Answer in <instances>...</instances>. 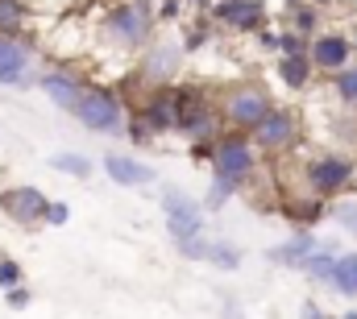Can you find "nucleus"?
<instances>
[{
	"instance_id": "nucleus-13",
	"label": "nucleus",
	"mask_w": 357,
	"mask_h": 319,
	"mask_svg": "<svg viewBox=\"0 0 357 319\" xmlns=\"http://www.w3.org/2000/svg\"><path fill=\"white\" fill-rule=\"evenodd\" d=\"M307 59H312L316 75H337L341 67L354 63V42L341 29H316L312 33V46H307Z\"/></svg>"
},
{
	"instance_id": "nucleus-36",
	"label": "nucleus",
	"mask_w": 357,
	"mask_h": 319,
	"mask_svg": "<svg viewBox=\"0 0 357 319\" xmlns=\"http://www.w3.org/2000/svg\"><path fill=\"white\" fill-rule=\"evenodd\" d=\"M220 307H225V311H220V319H245V311H241V303H237L233 295H229V299H225Z\"/></svg>"
},
{
	"instance_id": "nucleus-7",
	"label": "nucleus",
	"mask_w": 357,
	"mask_h": 319,
	"mask_svg": "<svg viewBox=\"0 0 357 319\" xmlns=\"http://www.w3.org/2000/svg\"><path fill=\"white\" fill-rule=\"evenodd\" d=\"M250 141H254V150H258V154H270V158L291 154V150L299 146V112H295V108L274 104L266 116H262V125H254V129H250Z\"/></svg>"
},
{
	"instance_id": "nucleus-3",
	"label": "nucleus",
	"mask_w": 357,
	"mask_h": 319,
	"mask_svg": "<svg viewBox=\"0 0 357 319\" xmlns=\"http://www.w3.org/2000/svg\"><path fill=\"white\" fill-rule=\"evenodd\" d=\"M270 108H274V95L266 91V83H258V79L237 83V87H229V91L216 100L220 125L233 129V133H250L254 125H262V116H266Z\"/></svg>"
},
{
	"instance_id": "nucleus-33",
	"label": "nucleus",
	"mask_w": 357,
	"mask_h": 319,
	"mask_svg": "<svg viewBox=\"0 0 357 319\" xmlns=\"http://www.w3.org/2000/svg\"><path fill=\"white\" fill-rule=\"evenodd\" d=\"M67 220H71V203H67V199H50V203H46V220H42V224L63 228Z\"/></svg>"
},
{
	"instance_id": "nucleus-12",
	"label": "nucleus",
	"mask_w": 357,
	"mask_h": 319,
	"mask_svg": "<svg viewBox=\"0 0 357 319\" xmlns=\"http://www.w3.org/2000/svg\"><path fill=\"white\" fill-rule=\"evenodd\" d=\"M46 203L50 199L38 187H29V182H17V187H4L0 191V216L13 220L17 228H38L46 220Z\"/></svg>"
},
{
	"instance_id": "nucleus-35",
	"label": "nucleus",
	"mask_w": 357,
	"mask_h": 319,
	"mask_svg": "<svg viewBox=\"0 0 357 319\" xmlns=\"http://www.w3.org/2000/svg\"><path fill=\"white\" fill-rule=\"evenodd\" d=\"M254 38V46L262 50V54H278V29H270V25H262L258 33H250Z\"/></svg>"
},
{
	"instance_id": "nucleus-42",
	"label": "nucleus",
	"mask_w": 357,
	"mask_h": 319,
	"mask_svg": "<svg viewBox=\"0 0 357 319\" xmlns=\"http://www.w3.org/2000/svg\"><path fill=\"white\" fill-rule=\"evenodd\" d=\"M354 182H357V178H354Z\"/></svg>"
},
{
	"instance_id": "nucleus-20",
	"label": "nucleus",
	"mask_w": 357,
	"mask_h": 319,
	"mask_svg": "<svg viewBox=\"0 0 357 319\" xmlns=\"http://www.w3.org/2000/svg\"><path fill=\"white\" fill-rule=\"evenodd\" d=\"M328 286H333L341 299H357V253H354V249H349V253H337Z\"/></svg>"
},
{
	"instance_id": "nucleus-16",
	"label": "nucleus",
	"mask_w": 357,
	"mask_h": 319,
	"mask_svg": "<svg viewBox=\"0 0 357 319\" xmlns=\"http://www.w3.org/2000/svg\"><path fill=\"white\" fill-rule=\"evenodd\" d=\"M104 174L116 182V187H129V191H142V187H154L158 170L142 158H129V154H104Z\"/></svg>"
},
{
	"instance_id": "nucleus-31",
	"label": "nucleus",
	"mask_w": 357,
	"mask_h": 319,
	"mask_svg": "<svg viewBox=\"0 0 357 319\" xmlns=\"http://www.w3.org/2000/svg\"><path fill=\"white\" fill-rule=\"evenodd\" d=\"M208 240L212 237H187V240H175V249H178V257H187V261H208Z\"/></svg>"
},
{
	"instance_id": "nucleus-11",
	"label": "nucleus",
	"mask_w": 357,
	"mask_h": 319,
	"mask_svg": "<svg viewBox=\"0 0 357 319\" xmlns=\"http://www.w3.org/2000/svg\"><path fill=\"white\" fill-rule=\"evenodd\" d=\"M208 21L229 33H258L262 25H270V8L266 0H212Z\"/></svg>"
},
{
	"instance_id": "nucleus-32",
	"label": "nucleus",
	"mask_w": 357,
	"mask_h": 319,
	"mask_svg": "<svg viewBox=\"0 0 357 319\" xmlns=\"http://www.w3.org/2000/svg\"><path fill=\"white\" fill-rule=\"evenodd\" d=\"M25 282V270H21V261H13V257H0V290H13V286H21Z\"/></svg>"
},
{
	"instance_id": "nucleus-2",
	"label": "nucleus",
	"mask_w": 357,
	"mask_h": 319,
	"mask_svg": "<svg viewBox=\"0 0 357 319\" xmlns=\"http://www.w3.org/2000/svg\"><path fill=\"white\" fill-rule=\"evenodd\" d=\"M175 133L187 137L191 146H212L225 125L216 112V100L204 87H178V116H175Z\"/></svg>"
},
{
	"instance_id": "nucleus-24",
	"label": "nucleus",
	"mask_w": 357,
	"mask_h": 319,
	"mask_svg": "<svg viewBox=\"0 0 357 319\" xmlns=\"http://www.w3.org/2000/svg\"><path fill=\"white\" fill-rule=\"evenodd\" d=\"M241 187L233 182V178H225V174H208V195H204V208L208 212H220L233 195H237Z\"/></svg>"
},
{
	"instance_id": "nucleus-28",
	"label": "nucleus",
	"mask_w": 357,
	"mask_h": 319,
	"mask_svg": "<svg viewBox=\"0 0 357 319\" xmlns=\"http://www.w3.org/2000/svg\"><path fill=\"white\" fill-rule=\"evenodd\" d=\"M50 166L59 170V174H71V178H91V158L88 154H71V150H63V154H54Z\"/></svg>"
},
{
	"instance_id": "nucleus-8",
	"label": "nucleus",
	"mask_w": 357,
	"mask_h": 319,
	"mask_svg": "<svg viewBox=\"0 0 357 319\" xmlns=\"http://www.w3.org/2000/svg\"><path fill=\"white\" fill-rule=\"evenodd\" d=\"M158 208H162V224H167V237L171 240H187V237H199L204 233V203L191 191L162 187Z\"/></svg>"
},
{
	"instance_id": "nucleus-21",
	"label": "nucleus",
	"mask_w": 357,
	"mask_h": 319,
	"mask_svg": "<svg viewBox=\"0 0 357 319\" xmlns=\"http://www.w3.org/2000/svg\"><path fill=\"white\" fill-rule=\"evenodd\" d=\"M287 29H295V33L312 38V33L320 29V8H316L312 0H299V4H291V8H287Z\"/></svg>"
},
{
	"instance_id": "nucleus-27",
	"label": "nucleus",
	"mask_w": 357,
	"mask_h": 319,
	"mask_svg": "<svg viewBox=\"0 0 357 319\" xmlns=\"http://www.w3.org/2000/svg\"><path fill=\"white\" fill-rule=\"evenodd\" d=\"M328 216L357 240V195H337L333 199V208H328Z\"/></svg>"
},
{
	"instance_id": "nucleus-15",
	"label": "nucleus",
	"mask_w": 357,
	"mask_h": 319,
	"mask_svg": "<svg viewBox=\"0 0 357 319\" xmlns=\"http://www.w3.org/2000/svg\"><path fill=\"white\" fill-rule=\"evenodd\" d=\"M38 87H42V95H46L54 108L75 112V104H79L88 79H84L79 71H71V67H46V71H38Z\"/></svg>"
},
{
	"instance_id": "nucleus-41",
	"label": "nucleus",
	"mask_w": 357,
	"mask_h": 319,
	"mask_svg": "<svg viewBox=\"0 0 357 319\" xmlns=\"http://www.w3.org/2000/svg\"><path fill=\"white\" fill-rule=\"evenodd\" d=\"M291 4H299V0H287V8H291Z\"/></svg>"
},
{
	"instance_id": "nucleus-1",
	"label": "nucleus",
	"mask_w": 357,
	"mask_h": 319,
	"mask_svg": "<svg viewBox=\"0 0 357 319\" xmlns=\"http://www.w3.org/2000/svg\"><path fill=\"white\" fill-rule=\"evenodd\" d=\"M158 29L154 0H112L100 17V33L116 50H142Z\"/></svg>"
},
{
	"instance_id": "nucleus-39",
	"label": "nucleus",
	"mask_w": 357,
	"mask_h": 319,
	"mask_svg": "<svg viewBox=\"0 0 357 319\" xmlns=\"http://www.w3.org/2000/svg\"><path fill=\"white\" fill-rule=\"evenodd\" d=\"M349 42H354V54H357V25H354V33H349Z\"/></svg>"
},
{
	"instance_id": "nucleus-10",
	"label": "nucleus",
	"mask_w": 357,
	"mask_h": 319,
	"mask_svg": "<svg viewBox=\"0 0 357 319\" xmlns=\"http://www.w3.org/2000/svg\"><path fill=\"white\" fill-rule=\"evenodd\" d=\"M183 63H187L183 42H175V38H150V42L142 46L137 75L150 83V87H162V83H175L178 75H183Z\"/></svg>"
},
{
	"instance_id": "nucleus-40",
	"label": "nucleus",
	"mask_w": 357,
	"mask_h": 319,
	"mask_svg": "<svg viewBox=\"0 0 357 319\" xmlns=\"http://www.w3.org/2000/svg\"><path fill=\"white\" fill-rule=\"evenodd\" d=\"M341 319H357V311H345V316H341Z\"/></svg>"
},
{
	"instance_id": "nucleus-4",
	"label": "nucleus",
	"mask_w": 357,
	"mask_h": 319,
	"mask_svg": "<svg viewBox=\"0 0 357 319\" xmlns=\"http://www.w3.org/2000/svg\"><path fill=\"white\" fill-rule=\"evenodd\" d=\"M71 116H75V120H79L88 133H100V137H116V133H125L129 108H125V100H121L112 87H104V83H88Z\"/></svg>"
},
{
	"instance_id": "nucleus-23",
	"label": "nucleus",
	"mask_w": 357,
	"mask_h": 319,
	"mask_svg": "<svg viewBox=\"0 0 357 319\" xmlns=\"http://www.w3.org/2000/svg\"><path fill=\"white\" fill-rule=\"evenodd\" d=\"M29 0H0V33H25Z\"/></svg>"
},
{
	"instance_id": "nucleus-25",
	"label": "nucleus",
	"mask_w": 357,
	"mask_h": 319,
	"mask_svg": "<svg viewBox=\"0 0 357 319\" xmlns=\"http://www.w3.org/2000/svg\"><path fill=\"white\" fill-rule=\"evenodd\" d=\"M208 265L233 274V270H241V249L229 244V240H208Z\"/></svg>"
},
{
	"instance_id": "nucleus-34",
	"label": "nucleus",
	"mask_w": 357,
	"mask_h": 319,
	"mask_svg": "<svg viewBox=\"0 0 357 319\" xmlns=\"http://www.w3.org/2000/svg\"><path fill=\"white\" fill-rule=\"evenodd\" d=\"M33 303V290L21 282V286H13V290H4V307H13V311H25Z\"/></svg>"
},
{
	"instance_id": "nucleus-19",
	"label": "nucleus",
	"mask_w": 357,
	"mask_h": 319,
	"mask_svg": "<svg viewBox=\"0 0 357 319\" xmlns=\"http://www.w3.org/2000/svg\"><path fill=\"white\" fill-rule=\"evenodd\" d=\"M278 79H282V87H291V91H307L312 79H316V67H312V59H307V54L278 59Z\"/></svg>"
},
{
	"instance_id": "nucleus-17",
	"label": "nucleus",
	"mask_w": 357,
	"mask_h": 319,
	"mask_svg": "<svg viewBox=\"0 0 357 319\" xmlns=\"http://www.w3.org/2000/svg\"><path fill=\"white\" fill-rule=\"evenodd\" d=\"M316 244H320V237H316L312 228H295V233L282 240V244L266 249V261L282 265V270H299V265H303V257H307V253H312Z\"/></svg>"
},
{
	"instance_id": "nucleus-26",
	"label": "nucleus",
	"mask_w": 357,
	"mask_h": 319,
	"mask_svg": "<svg viewBox=\"0 0 357 319\" xmlns=\"http://www.w3.org/2000/svg\"><path fill=\"white\" fill-rule=\"evenodd\" d=\"M333 95H337L345 108H357V63L341 67V71L333 75Z\"/></svg>"
},
{
	"instance_id": "nucleus-29",
	"label": "nucleus",
	"mask_w": 357,
	"mask_h": 319,
	"mask_svg": "<svg viewBox=\"0 0 357 319\" xmlns=\"http://www.w3.org/2000/svg\"><path fill=\"white\" fill-rule=\"evenodd\" d=\"M312 38L295 33V29H278V59H295V54H307Z\"/></svg>"
},
{
	"instance_id": "nucleus-38",
	"label": "nucleus",
	"mask_w": 357,
	"mask_h": 319,
	"mask_svg": "<svg viewBox=\"0 0 357 319\" xmlns=\"http://www.w3.org/2000/svg\"><path fill=\"white\" fill-rule=\"evenodd\" d=\"M183 4H191V8H199V13H208V8H212V0H183Z\"/></svg>"
},
{
	"instance_id": "nucleus-30",
	"label": "nucleus",
	"mask_w": 357,
	"mask_h": 319,
	"mask_svg": "<svg viewBox=\"0 0 357 319\" xmlns=\"http://www.w3.org/2000/svg\"><path fill=\"white\" fill-rule=\"evenodd\" d=\"M208 38H212V25H208V17H204V21H195V25H187L183 54H195V50H204V46H208Z\"/></svg>"
},
{
	"instance_id": "nucleus-6",
	"label": "nucleus",
	"mask_w": 357,
	"mask_h": 319,
	"mask_svg": "<svg viewBox=\"0 0 357 319\" xmlns=\"http://www.w3.org/2000/svg\"><path fill=\"white\" fill-rule=\"evenodd\" d=\"M357 178V162L345 158V154H320V158H312L303 166V187H307V195H316V199H337V195H345L349 187H354Z\"/></svg>"
},
{
	"instance_id": "nucleus-14",
	"label": "nucleus",
	"mask_w": 357,
	"mask_h": 319,
	"mask_svg": "<svg viewBox=\"0 0 357 319\" xmlns=\"http://www.w3.org/2000/svg\"><path fill=\"white\" fill-rule=\"evenodd\" d=\"M137 116L154 129V137L162 133H175V116H178V83H162V87H150L146 100L137 104Z\"/></svg>"
},
{
	"instance_id": "nucleus-5",
	"label": "nucleus",
	"mask_w": 357,
	"mask_h": 319,
	"mask_svg": "<svg viewBox=\"0 0 357 319\" xmlns=\"http://www.w3.org/2000/svg\"><path fill=\"white\" fill-rule=\"evenodd\" d=\"M212 174H225V178H233L237 187H245V182H254V174H258V150H254V141H250V133H220L216 141H212Z\"/></svg>"
},
{
	"instance_id": "nucleus-37",
	"label": "nucleus",
	"mask_w": 357,
	"mask_h": 319,
	"mask_svg": "<svg viewBox=\"0 0 357 319\" xmlns=\"http://www.w3.org/2000/svg\"><path fill=\"white\" fill-rule=\"evenodd\" d=\"M299 319H328V316L320 311V303H312V299H307V303L299 307Z\"/></svg>"
},
{
	"instance_id": "nucleus-9",
	"label": "nucleus",
	"mask_w": 357,
	"mask_h": 319,
	"mask_svg": "<svg viewBox=\"0 0 357 319\" xmlns=\"http://www.w3.org/2000/svg\"><path fill=\"white\" fill-rule=\"evenodd\" d=\"M38 46L25 33H0V87H38V71H33Z\"/></svg>"
},
{
	"instance_id": "nucleus-22",
	"label": "nucleus",
	"mask_w": 357,
	"mask_h": 319,
	"mask_svg": "<svg viewBox=\"0 0 357 319\" xmlns=\"http://www.w3.org/2000/svg\"><path fill=\"white\" fill-rule=\"evenodd\" d=\"M291 220H295V228H316L324 216H328V203L324 199H316V195H307L303 203H291V212H287Z\"/></svg>"
},
{
	"instance_id": "nucleus-18",
	"label": "nucleus",
	"mask_w": 357,
	"mask_h": 319,
	"mask_svg": "<svg viewBox=\"0 0 357 319\" xmlns=\"http://www.w3.org/2000/svg\"><path fill=\"white\" fill-rule=\"evenodd\" d=\"M337 253H341V249H337L333 240H328V244L320 240V244H316V249H312V253L303 257V265H299V274H303L307 282H316V286H328V278H333V261H337Z\"/></svg>"
}]
</instances>
